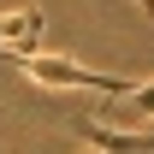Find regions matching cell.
Here are the masks:
<instances>
[{
    "label": "cell",
    "mask_w": 154,
    "mask_h": 154,
    "mask_svg": "<svg viewBox=\"0 0 154 154\" xmlns=\"http://www.w3.org/2000/svg\"><path fill=\"white\" fill-rule=\"evenodd\" d=\"M42 6H12V12H0V59H24L36 54L42 42Z\"/></svg>",
    "instance_id": "obj_2"
},
{
    "label": "cell",
    "mask_w": 154,
    "mask_h": 154,
    "mask_svg": "<svg viewBox=\"0 0 154 154\" xmlns=\"http://www.w3.org/2000/svg\"><path fill=\"white\" fill-rule=\"evenodd\" d=\"M30 83H48V89H89V95H113V101H125L136 89L131 77H107V71H89V65H77V59H54V54H24V59H12Z\"/></svg>",
    "instance_id": "obj_1"
}]
</instances>
